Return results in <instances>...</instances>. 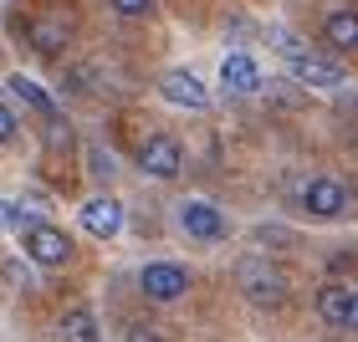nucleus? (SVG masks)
Instances as JSON below:
<instances>
[{
    "mask_svg": "<svg viewBox=\"0 0 358 342\" xmlns=\"http://www.w3.org/2000/svg\"><path fill=\"white\" fill-rule=\"evenodd\" d=\"M348 302H353V286H338V281L317 286V297H313L317 317H322V322H333V327H343V322H348Z\"/></svg>",
    "mask_w": 358,
    "mask_h": 342,
    "instance_id": "obj_11",
    "label": "nucleus"
},
{
    "mask_svg": "<svg viewBox=\"0 0 358 342\" xmlns=\"http://www.w3.org/2000/svg\"><path fill=\"white\" fill-rule=\"evenodd\" d=\"M77 225H83L87 235H103V240H113L123 230V205L113 200V194H92V200L77 209Z\"/></svg>",
    "mask_w": 358,
    "mask_h": 342,
    "instance_id": "obj_6",
    "label": "nucleus"
},
{
    "mask_svg": "<svg viewBox=\"0 0 358 342\" xmlns=\"http://www.w3.org/2000/svg\"><path fill=\"white\" fill-rule=\"evenodd\" d=\"M343 327H353V332H358V291H353V302H348V322H343Z\"/></svg>",
    "mask_w": 358,
    "mask_h": 342,
    "instance_id": "obj_21",
    "label": "nucleus"
},
{
    "mask_svg": "<svg viewBox=\"0 0 358 342\" xmlns=\"http://www.w3.org/2000/svg\"><path fill=\"white\" fill-rule=\"evenodd\" d=\"M21 246L26 255L36 260V266H67L72 260V240L57 230V225H46V220H26L21 225Z\"/></svg>",
    "mask_w": 358,
    "mask_h": 342,
    "instance_id": "obj_1",
    "label": "nucleus"
},
{
    "mask_svg": "<svg viewBox=\"0 0 358 342\" xmlns=\"http://www.w3.org/2000/svg\"><path fill=\"white\" fill-rule=\"evenodd\" d=\"M10 138H15V112H10L6 103H0V149H6Z\"/></svg>",
    "mask_w": 358,
    "mask_h": 342,
    "instance_id": "obj_20",
    "label": "nucleus"
},
{
    "mask_svg": "<svg viewBox=\"0 0 358 342\" xmlns=\"http://www.w3.org/2000/svg\"><path fill=\"white\" fill-rule=\"evenodd\" d=\"M87 158H92V179H113V154H103V149H92Z\"/></svg>",
    "mask_w": 358,
    "mask_h": 342,
    "instance_id": "obj_18",
    "label": "nucleus"
},
{
    "mask_svg": "<svg viewBox=\"0 0 358 342\" xmlns=\"http://www.w3.org/2000/svg\"><path fill=\"white\" fill-rule=\"evenodd\" d=\"M134 342H164V337H159V332H143V327H138V332H134Z\"/></svg>",
    "mask_w": 358,
    "mask_h": 342,
    "instance_id": "obj_22",
    "label": "nucleus"
},
{
    "mask_svg": "<svg viewBox=\"0 0 358 342\" xmlns=\"http://www.w3.org/2000/svg\"><path fill=\"white\" fill-rule=\"evenodd\" d=\"M241 291H246L251 306H282L287 302V281L276 276V266H266V260H241Z\"/></svg>",
    "mask_w": 358,
    "mask_h": 342,
    "instance_id": "obj_2",
    "label": "nucleus"
},
{
    "mask_svg": "<svg viewBox=\"0 0 358 342\" xmlns=\"http://www.w3.org/2000/svg\"><path fill=\"white\" fill-rule=\"evenodd\" d=\"M113 10H118L123 21H138V15H149V10H154V0H113Z\"/></svg>",
    "mask_w": 358,
    "mask_h": 342,
    "instance_id": "obj_17",
    "label": "nucleus"
},
{
    "mask_svg": "<svg viewBox=\"0 0 358 342\" xmlns=\"http://www.w3.org/2000/svg\"><path fill=\"white\" fill-rule=\"evenodd\" d=\"M138 169H143V174H154V179H174V174H179V138H169V133L143 138V149H138Z\"/></svg>",
    "mask_w": 358,
    "mask_h": 342,
    "instance_id": "obj_8",
    "label": "nucleus"
},
{
    "mask_svg": "<svg viewBox=\"0 0 358 342\" xmlns=\"http://www.w3.org/2000/svg\"><path fill=\"white\" fill-rule=\"evenodd\" d=\"M10 92L21 97V103H31V107L41 112V118H57V103H52V97H46L36 82H31V77H10Z\"/></svg>",
    "mask_w": 358,
    "mask_h": 342,
    "instance_id": "obj_14",
    "label": "nucleus"
},
{
    "mask_svg": "<svg viewBox=\"0 0 358 342\" xmlns=\"http://www.w3.org/2000/svg\"><path fill=\"white\" fill-rule=\"evenodd\" d=\"M138 286H143L149 302H179L189 291V266H179V260H149Z\"/></svg>",
    "mask_w": 358,
    "mask_h": 342,
    "instance_id": "obj_3",
    "label": "nucleus"
},
{
    "mask_svg": "<svg viewBox=\"0 0 358 342\" xmlns=\"http://www.w3.org/2000/svg\"><path fill=\"white\" fill-rule=\"evenodd\" d=\"M292 77H297L302 87H313V92H338L343 87V67H338V61H322L313 52H302L292 61Z\"/></svg>",
    "mask_w": 358,
    "mask_h": 342,
    "instance_id": "obj_9",
    "label": "nucleus"
},
{
    "mask_svg": "<svg viewBox=\"0 0 358 342\" xmlns=\"http://www.w3.org/2000/svg\"><path fill=\"white\" fill-rule=\"evenodd\" d=\"M266 41H271V46H276V52H282L287 61H297V57L307 52V41H302V36H292L287 26H271V31H266Z\"/></svg>",
    "mask_w": 358,
    "mask_h": 342,
    "instance_id": "obj_16",
    "label": "nucleus"
},
{
    "mask_svg": "<svg viewBox=\"0 0 358 342\" xmlns=\"http://www.w3.org/2000/svg\"><path fill=\"white\" fill-rule=\"evenodd\" d=\"M67 21H57V15H41V21H31V46H36L41 57H57V52H67Z\"/></svg>",
    "mask_w": 358,
    "mask_h": 342,
    "instance_id": "obj_12",
    "label": "nucleus"
},
{
    "mask_svg": "<svg viewBox=\"0 0 358 342\" xmlns=\"http://www.w3.org/2000/svg\"><path fill=\"white\" fill-rule=\"evenodd\" d=\"M302 200H307V209H313L317 220H333V215H343V200H348V194H343V179H328V174H322V179L307 184Z\"/></svg>",
    "mask_w": 358,
    "mask_h": 342,
    "instance_id": "obj_10",
    "label": "nucleus"
},
{
    "mask_svg": "<svg viewBox=\"0 0 358 342\" xmlns=\"http://www.w3.org/2000/svg\"><path fill=\"white\" fill-rule=\"evenodd\" d=\"M62 337H67V342H97L92 312H67V322H62Z\"/></svg>",
    "mask_w": 358,
    "mask_h": 342,
    "instance_id": "obj_15",
    "label": "nucleus"
},
{
    "mask_svg": "<svg viewBox=\"0 0 358 342\" xmlns=\"http://www.w3.org/2000/svg\"><path fill=\"white\" fill-rule=\"evenodd\" d=\"M322 36H328L338 52H358V10H333L322 21Z\"/></svg>",
    "mask_w": 358,
    "mask_h": 342,
    "instance_id": "obj_13",
    "label": "nucleus"
},
{
    "mask_svg": "<svg viewBox=\"0 0 358 342\" xmlns=\"http://www.w3.org/2000/svg\"><path fill=\"white\" fill-rule=\"evenodd\" d=\"M159 92H164V103L185 107V112H205V107H210V92H205V82H200L194 72H185V67H174V72H164V77H159Z\"/></svg>",
    "mask_w": 358,
    "mask_h": 342,
    "instance_id": "obj_5",
    "label": "nucleus"
},
{
    "mask_svg": "<svg viewBox=\"0 0 358 342\" xmlns=\"http://www.w3.org/2000/svg\"><path fill=\"white\" fill-rule=\"evenodd\" d=\"M179 230H185L189 240H205V246H215V240H225L231 220H225L215 205H205V200H185V205H179Z\"/></svg>",
    "mask_w": 358,
    "mask_h": 342,
    "instance_id": "obj_4",
    "label": "nucleus"
},
{
    "mask_svg": "<svg viewBox=\"0 0 358 342\" xmlns=\"http://www.w3.org/2000/svg\"><path fill=\"white\" fill-rule=\"evenodd\" d=\"M0 230H21V209L10 200H0Z\"/></svg>",
    "mask_w": 358,
    "mask_h": 342,
    "instance_id": "obj_19",
    "label": "nucleus"
},
{
    "mask_svg": "<svg viewBox=\"0 0 358 342\" xmlns=\"http://www.w3.org/2000/svg\"><path fill=\"white\" fill-rule=\"evenodd\" d=\"M220 87L231 92V97L262 92L266 82H262V67H256V57H246V52H225V61H220Z\"/></svg>",
    "mask_w": 358,
    "mask_h": 342,
    "instance_id": "obj_7",
    "label": "nucleus"
}]
</instances>
